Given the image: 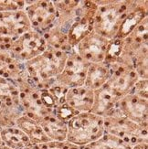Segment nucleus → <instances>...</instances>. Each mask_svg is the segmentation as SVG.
<instances>
[{"instance_id":"f257e3e1","label":"nucleus","mask_w":148,"mask_h":149,"mask_svg":"<svg viewBox=\"0 0 148 149\" xmlns=\"http://www.w3.org/2000/svg\"><path fill=\"white\" fill-rule=\"evenodd\" d=\"M72 20H70V21L66 22L65 24L62 26V28H61V32H62V33H67L69 29V27H70V25H72Z\"/></svg>"},{"instance_id":"f03ea898","label":"nucleus","mask_w":148,"mask_h":149,"mask_svg":"<svg viewBox=\"0 0 148 149\" xmlns=\"http://www.w3.org/2000/svg\"><path fill=\"white\" fill-rule=\"evenodd\" d=\"M136 149H147V148H146V145H145V146H141L137 147Z\"/></svg>"}]
</instances>
